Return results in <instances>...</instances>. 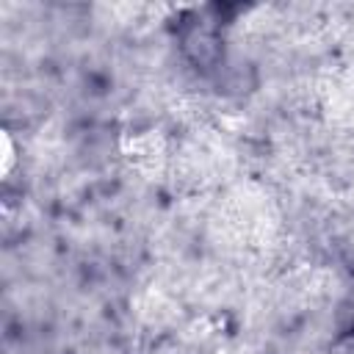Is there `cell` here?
<instances>
[{
  "label": "cell",
  "instance_id": "1",
  "mask_svg": "<svg viewBox=\"0 0 354 354\" xmlns=\"http://www.w3.org/2000/svg\"><path fill=\"white\" fill-rule=\"evenodd\" d=\"M14 163V144H11V136L3 133V171H8Z\"/></svg>",
  "mask_w": 354,
  "mask_h": 354
}]
</instances>
